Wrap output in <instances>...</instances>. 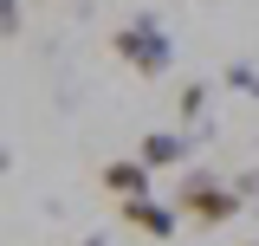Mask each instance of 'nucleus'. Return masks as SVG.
Segmentation results:
<instances>
[{
    "mask_svg": "<svg viewBox=\"0 0 259 246\" xmlns=\"http://www.w3.org/2000/svg\"><path fill=\"white\" fill-rule=\"evenodd\" d=\"M227 91H240V97H259V71H253V65H227Z\"/></svg>",
    "mask_w": 259,
    "mask_h": 246,
    "instance_id": "7",
    "label": "nucleus"
},
{
    "mask_svg": "<svg viewBox=\"0 0 259 246\" xmlns=\"http://www.w3.org/2000/svg\"><path fill=\"white\" fill-rule=\"evenodd\" d=\"M117 59L130 65V71H143V78H162L168 65H175V46H168V32L143 13V20H130V26H117Z\"/></svg>",
    "mask_w": 259,
    "mask_h": 246,
    "instance_id": "2",
    "label": "nucleus"
},
{
    "mask_svg": "<svg viewBox=\"0 0 259 246\" xmlns=\"http://www.w3.org/2000/svg\"><path fill=\"white\" fill-rule=\"evenodd\" d=\"M246 201H240V188L221 182V175H182V188H175V214H188L194 227H227V220L240 214Z\"/></svg>",
    "mask_w": 259,
    "mask_h": 246,
    "instance_id": "1",
    "label": "nucleus"
},
{
    "mask_svg": "<svg viewBox=\"0 0 259 246\" xmlns=\"http://www.w3.org/2000/svg\"><path fill=\"white\" fill-rule=\"evenodd\" d=\"M7 162H13V155H7V149H0V175H7Z\"/></svg>",
    "mask_w": 259,
    "mask_h": 246,
    "instance_id": "10",
    "label": "nucleus"
},
{
    "mask_svg": "<svg viewBox=\"0 0 259 246\" xmlns=\"http://www.w3.org/2000/svg\"><path fill=\"white\" fill-rule=\"evenodd\" d=\"M104 188L117 194V201H149V169L123 155V162H104Z\"/></svg>",
    "mask_w": 259,
    "mask_h": 246,
    "instance_id": "5",
    "label": "nucleus"
},
{
    "mask_svg": "<svg viewBox=\"0 0 259 246\" xmlns=\"http://www.w3.org/2000/svg\"><path fill=\"white\" fill-rule=\"evenodd\" d=\"M233 188H240V201H253V194H259V169H253V175H240Z\"/></svg>",
    "mask_w": 259,
    "mask_h": 246,
    "instance_id": "9",
    "label": "nucleus"
},
{
    "mask_svg": "<svg viewBox=\"0 0 259 246\" xmlns=\"http://www.w3.org/2000/svg\"><path fill=\"white\" fill-rule=\"evenodd\" d=\"M0 39H20V0H0Z\"/></svg>",
    "mask_w": 259,
    "mask_h": 246,
    "instance_id": "8",
    "label": "nucleus"
},
{
    "mask_svg": "<svg viewBox=\"0 0 259 246\" xmlns=\"http://www.w3.org/2000/svg\"><path fill=\"white\" fill-rule=\"evenodd\" d=\"M78 246H104V240H78Z\"/></svg>",
    "mask_w": 259,
    "mask_h": 246,
    "instance_id": "11",
    "label": "nucleus"
},
{
    "mask_svg": "<svg viewBox=\"0 0 259 246\" xmlns=\"http://www.w3.org/2000/svg\"><path fill=\"white\" fill-rule=\"evenodd\" d=\"M123 220L136 227V233H149V240H175V227H182V214L168 208V201H123Z\"/></svg>",
    "mask_w": 259,
    "mask_h": 246,
    "instance_id": "3",
    "label": "nucleus"
},
{
    "mask_svg": "<svg viewBox=\"0 0 259 246\" xmlns=\"http://www.w3.org/2000/svg\"><path fill=\"white\" fill-rule=\"evenodd\" d=\"M201 104H207V85H182V91H175V110H182V123L201 117Z\"/></svg>",
    "mask_w": 259,
    "mask_h": 246,
    "instance_id": "6",
    "label": "nucleus"
},
{
    "mask_svg": "<svg viewBox=\"0 0 259 246\" xmlns=\"http://www.w3.org/2000/svg\"><path fill=\"white\" fill-rule=\"evenodd\" d=\"M188 149H194V143L182 136V130H149V136H143V149H136V162L156 175V169H182V155H188Z\"/></svg>",
    "mask_w": 259,
    "mask_h": 246,
    "instance_id": "4",
    "label": "nucleus"
}]
</instances>
